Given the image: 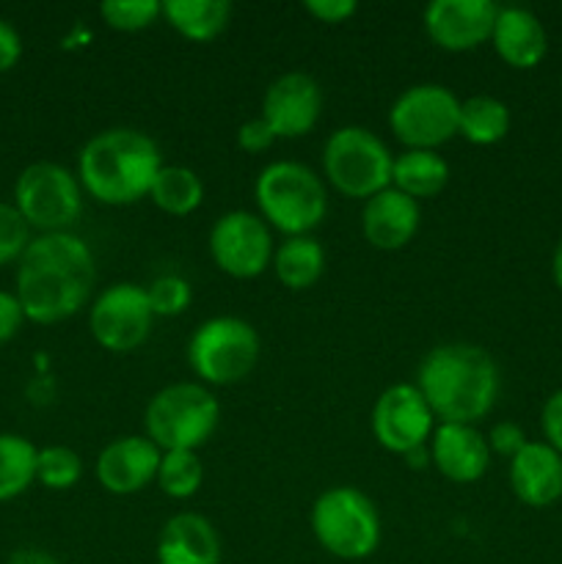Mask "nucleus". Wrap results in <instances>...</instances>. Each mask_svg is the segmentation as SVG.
Instances as JSON below:
<instances>
[{"label": "nucleus", "mask_w": 562, "mask_h": 564, "mask_svg": "<svg viewBox=\"0 0 562 564\" xmlns=\"http://www.w3.org/2000/svg\"><path fill=\"white\" fill-rule=\"evenodd\" d=\"M209 259L224 275L237 281L259 279L273 262V231L251 209H229L213 224L207 237Z\"/></svg>", "instance_id": "f8f14e48"}, {"label": "nucleus", "mask_w": 562, "mask_h": 564, "mask_svg": "<svg viewBox=\"0 0 562 564\" xmlns=\"http://www.w3.org/2000/svg\"><path fill=\"white\" fill-rule=\"evenodd\" d=\"M323 88L306 72H284L275 77L262 97V116L281 141L303 138L317 127L323 116Z\"/></svg>", "instance_id": "4468645a"}, {"label": "nucleus", "mask_w": 562, "mask_h": 564, "mask_svg": "<svg viewBox=\"0 0 562 564\" xmlns=\"http://www.w3.org/2000/svg\"><path fill=\"white\" fill-rule=\"evenodd\" d=\"M99 17L114 31L138 33L163 20V3L160 0H105L99 6Z\"/></svg>", "instance_id": "c756f323"}, {"label": "nucleus", "mask_w": 562, "mask_h": 564, "mask_svg": "<svg viewBox=\"0 0 562 564\" xmlns=\"http://www.w3.org/2000/svg\"><path fill=\"white\" fill-rule=\"evenodd\" d=\"M220 534L209 518L198 512H176L158 534V564H220Z\"/></svg>", "instance_id": "412c9836"}, {"label": "nucleus", "mask_w": 562, "mask_h": 564, "mask_svg": "<svg viewBox=\"0 0 562 564\" xmlns=\"http://www.w3.org/2000/svg\"><path fill=\"white\" fill-rule=\"evenodd\" d=\"M6 564H61L50 551L42 549H17Z\"/></svg>", "instance_id": "58836bf2"}, {"label": "nucleus", "mask_w": 562, "mask_h": 564, "mask_svg": "<svg viewBox=\"0 0 562 564\" xmlns=\"http://www.w3.org/2000/svg\"><path fill=\"white\" fill-rule=\"evenodd\" d=\"M220 402L198 380H176L154 391L143 411V435L160 452H198L215 435Z\"/></svg>", "instance_id": "39448f33"}, {"label": "nucleus", "mask_w": 562, "mask_h": 564, "mask_svg": "<svg viewBox=\"0 0 562 564\" xmlns=\"http://www.w3.org/2000/svg\"><path fill=\"white\" fill-rule=\"evenodd\" d=\"M22 58V36L9 20L0 17V75L14 69Z\"/></svg>", "instance_id": "4c0bfd02"}, {"label": "nucleus", "mask_w": 562, "mask_h": 564, "mask_svg": "<svg viewBox=\"0 0 562 564\" xmlns=\"http://www.w3.org/2000/svg\"><path fill=\"white\" fill-rule=\"evenodd\" d=\"M154 308L149 292L136 281H116L94 297L88 308V330L102 350L132 352L149 339L154 328Z\"/></svg>", "instance_id": "9b49d317"}, {"label": "nucleus", "mask_w": 562, "mask_h": 564, "mask_svg": "<svg viewBox=\"0 0 562 564\" xmlns=\"http://www.w3.org/2000/svg\"><path fill=\"white\" fill-rule=\"evenodd\" d=\"M22 323H25V312H22L17 295L9 290H0V345L14 339Z\"/></svg>", "instance_id": "e433bc0d"}, {"label": "nucleus", "mask_w": 562, "mask_h": 564, "mask_svg": "<svg viewBox=\"0 0 562 564\" xmlns=\"http://www.w3.org/2000/svg\"><path fill=\"white\" fill-rule=\"evenodd\" d=\"M36 455L39 449L25 435L0 433V505L36 482Z\"/></svg>", "instance_id": "bb28decb"}, {"label": "nucleus", "mask_w": 562, "mask_h": 564, "mask_svg": "<svg viewBox=\"0 0 562 564\" xmlns=\"http://www.w3.org/2000/svg\"><path fill=\"white\" fill-rule=\"evenodd\" d=\"M257 215L284 237H306L328 215V185L323 174L298 160H273L253 182Z\"/></svg>", "instance_id": "20e7f679"}, {"label": "nucleus", "mask_w": 562, "mask_h": 564, "mask_svg": "<svg viewBox=\"0 0 562 564\" xmlns=\"http://www.w3.org/2000/svg\"><path fill=\"white\" fill-rule=\"evenodd\" d=\"M163 169V154L149 132L108 127L88 138L77 152V182L83 193L105 207H130L149 198Z\"/></svg>", "instance_id": "7ed1b4c3"}, {"label": "nucleus", "mask_w": 562, "mask_h": 564, "mask_svg": "<svg viewBox=\"0 0 562 564\" xmlns=\"http://www.w3.org/2000/svg\"><path fill=\"white\" fill-rule=\"evenodd\" d=\"M83 196L75 171L50 160L31 163L14 182V207L39 235L69 231L83 215Z\"/></svg>", "instance_id": "1a4fd4ad"}, {"label": "nucleus", "mask_w": 562, "mask_h": 564, "mask_svg": "<svg viewBox=\"0 0 562 564\" xmlns=\"http://www.w3.org/2000/svg\"><path fill=\"white\" fill-rule=\"evenodd\" d=\"M303 11L317 22H325V25H339L356 14L358 3L356 0H306Z\"/></svg>", "instance_id": "f704fd0d"}, {"label": "nucleus", "mask_w": 562, "mask_h": 564, "mask_svg": "<svg viewBox=\"0 0 562 564\" xmlns=\"http://www.w3.org/2000/svg\"><path fill=\"white\" fill-rule=\"evenodd\" d=\"M435 416L417 383H395L378 394L369 416L375 441L391 455L408 457L433 438Z\"/></svg>", "instance_id": "ddd939ff"}, {"label": "nucleus", "mask_w": 562, "mask_h": 564, "mask_svg": "<svg viewBox=\"0 0 562 564\" xmlns=\"http://www.w3.org/2000/svg\"><path fill=\"white\" fill-rule=\"evenodd\" d=\"M270 270L281 286L290 292L312 290L325 273V248L317 237H284L281 246H275Z\"/></svg>", "instance_id": "5701e85b"}, {"label": "nucleus", "mask_w": 562, "mask_h": 564, "mask_svg": "<svg viewBox=\"0 0 562 564\" xmlns=\"http://www.w3.org/2000/svg\"><path fill=\"white\" fill-rule=\"evenodd\" d=\"M163 452L147 435H119L94 460L97 485L110 496H136L154 485Z\"/></svg>", "instance_id": "dca6fc26"}, {"label": "nucleus", "mask_w": 562, "mask_h": 564, "mask_svg": "<svg viewBox=\"0 0 562 564\" xmlns=\"http://www.w3.org/2000/svg\"><path fill=\"white\" fill-rule=\"evenodd\" d=\"M31 240V226L25 224L14 202H0V268L20 262Z\"/></svg>", "instance_id": "2f4dec72"}, {"label": "nucleus", "mask_w": 562, "mask_h": 564, "mask_svg": "<svg viewBox=\"0 0 562 564\" xmlns=\"http://www.w3.org/2000/svg\"><path fill=\"white\" fill-rule=\"evenodd\" d=\"M540 430H543V441L562 455V389L545 397L543 411H540Z\"/></svg>", "instance_id": "c9c22d12"}, {"label": "nucleus", "mask_w": 562, "mask_h": 564, "mask_svg": "<svg viewBox=\"0 0 562 564\" xmlns=\"http://www.w3.org/2000/svg\"><path fill=\"white\" fill-rule=\"evenodd\" d=\"M309 527L320 549L342 562L369 560L383 538L378 507L353 485L325 488L309 510Z\"/></svg>", "instance_id": "423d86ee"}, {"label": "nucleus", "mask_w": 562, "mask_h": 564, "mask_svg": "<svg viewBox=\"0 0 562 564\" xmlns=\"http://www.w3.org/2000/svg\"><path fill=\"white\" fill-rule=\"evenodd\" d=\"M490 47L510 69H534L549 53V33L534 11L523 6H499Z\"/></svg>", "instance_id": "aec40b11"}, {"label": "nucleus", "mask_w": 562, "mask_h": 564, "mask_svg": "<svg viewBox=\"0 0 562 564\" xmlns=\"http://www.w3.org/2000/svg\"><path fill=\"white\" fill-rule=\"evenodd\" d=\"M430 466L452 485H474L488 474L490 446L477 424H435Z\"/></svg>", "instance_id": "f3484780"}, {"label": "nucleus", "mask_w": 562, "mask_h": 564, "mask_svg": "<svg viewBox=\"0 0 562 564\" xmlns=\"http://www.w3.org/2000/svg\"><path fill=\"white\" fill-rule=\"evenodd\" d=\"M510 490L523 507L545 510L562 499V455L545 441H529L507 468Z\"/></svg>", "instance_id": "6ab92c4d"}, {"label": "nucleus", "mask_w": 562, "mask_h": 564, "mask_svg": "<svg viewBox=\"0 0 562 564\" xmlns=\"http://www.w3.org/2000/svg\"><path fill=\"white\" fill-rule=\"evenodd\" d=\"M149 202L160 209V213L171 215V218H187L196 213L204 202V182L187 165H165L158 171L149 191Z\"/></svg>", "instance_id": "a878e982"}, {"label": "nucleus", "mask_w": 562, "mask_h": 564, "mask_svg": "<svg viewBox=\"0 0 562 564\" xmlns=\"http://www.w3.org/2000/svg\"><path fill=\"white\" fill-rule=\"evenodd\" d=\"M275 141H279V138H275V132L270 130L268 121H264L262 116L246 119L240 127H237V147H240L246 154L268 152Z\"/></svg>", "instance_id": "72a5a7b5"}, {"label": "nucleus", "mask_w": 562, "mask_h": 564, "mask_svg": "<svg viewBox=\"0 0 562 564\" xmlns=\"http://www.w3.org/2000/svg\"><path fill=\"white\" fill-rule=\"evenodd\" d=\"M391 163L395 154L383 138L361 124H347L331 132L320 154L325 185L356 202H367L391 187Z\"/></svg>", "instance_id": "0eeeda50"}, {"label": "nucleus", "mask_w": 562, "mask_h": 564, "mask_svg": "<svg viewBox=\"0 0 562 564\" xmlns=\"http://www.w3.org/2000/svg\"><path fill=\"white\" fill-rule=\"evenodd\" d=\"M262 356L259 330L235 314L209 317L187 339V367L207 389L235 386L257 369Z\"/></svg>", "instance_id": "6e6552de"}, {"label": "nucleus", "mask_w": 562, "mask_h": 564, "mask_svg": "<svg viewBox=\"0 0 562 564\" xmlns=\"http://www.w3.org/2000/svg\"><path fill=\"white\" fill-rule=\"evenodd\" d=\"M422 226V207L406 193L386 187L361 207V235L375 251H402Z\"/></svg>", "instance_id": "a211bd4d"}, {"label": "nucleus", "mask_w": 562, "mask_h": 564, "mask_svg": "<svg viewBox=\"0 0 562 564\" xmlns=\"http://www.w3.org/2000/svg\"><path fill=\"white\" fill-rule=\"evenodd\" d=\"M499 6L490 0H433L424 6L422 25L430 42L446 53H472L490 44Z\"/></svg>", "instance_id": "2eb2a0df"}, {"label": "nucleus", "mask_w": 562, "mask_h": 564, "mask_svg": "<svg viewBox=\"0 0 562 564\" xmlns=\"http://www.w3.org/2000/svg\"><path fill=\"white\" fill-rule=\"evenodd\" d=\"M149 301H152L154 317H180L191 308L193 303V286L185 275L165 273L158 275L152 284L147 286Z\"/></svg>", "instance_id": "7c9ffc66"}, {"label": "nucleus", "mask_w": 562, "mask_h": 564, "mask_svg": "<svg viewBox=\"0 0 562 564\" xmlns=\"http://www.w3.org/2000/svg\"><path fill=\"white\" fill-rule=\"evenodd\" d=\"M163 20L193 44H207L229 28L231 3L226 0H165Z\"/></svg>", "instance_id": "b1692460"}, {"label": "nucleus", "mask_w": 562, "mask_h": 564, "mask_svg": "<svg viewBox=\"0 0 562 564\" xmlns=\"http://www.w3.org/2000/svg\"><path fill=\"white\" fill-rule=\"evenodd\" d=\"M413 383L439 424H479L496 408L501 380L485 347L446 341L422 358Z\"/></svg>", "instance_id": "f03ea898"}, {"label": "nucleus", "mask_w": 562, "mask_h": 564, "mask_svg": "<svg viewBox=\"0 0 562 564\" xmlns=\"http://www.w3.org/2000/svg\"><path fill=\"white\" fill-rule=\"evenodd\" d=\"M551 279H554V286L562 292V237L554 246V253H551Z\"/></svg>", "instance_id": "ea45409f"}, {"label": "nucleus", "mask_w": 562, "mask_h": 564, "mask_svg": "<svg viewBox=\"0 0 562 564\" xmlns=\"http://www.w3.org/2000/svg\"><path fill=\"white\" fill-rule=\"evenodd\" d=\"M83 479V457L72 446L50 444L36 455V482L47 490H72Z\"/></svg>", "instance_id": "c85d7f7f"}, {"label": "nucleus", "mask_w": 562, "mask_h": 564, "mask_svg": "<svg viewBox=\"0 0 562 564\" xmlns=\"http://www.w3.org/2000/svg\"><path fill=\"white\" fill-rule=\"evenodd\" d=\"M510 108L499 97L490 94H474L461 99V121H457V135L472 147H494L505 141L510 132Z\"/></svg>", "instance_id": "393cba45"}, {"label": "nucleus", "mask_w": 562, "mask_h": 564, "mask_svg": "<svg viewBox=\"0 0 562 564\" xmlns=\"http://www.w3.org/2000/svg\"><path fill=\"white\" fill-rule=\"evenodd\" d=\"M485 438H488L490 455L507 457V460H512V457H516L518 452L529 444L527 433H523L521 424H516V422H496Z\"/></svg>", "instance_id": "473e14b6"}, {"label": "nucleus", "mask_w": 562, "mask_h": 564, "mask_svg": "<svg viewBox=\"0 0 562 564\" xmlns=\"http://www.w3.org/2000/svg\"><path fill=\"white\" fill-rule=\"evenodd\" d=\"M154 485L160 494L174 501L193 499L204 485V466L198 452H163Z\"/></svg>", "instance_id": "cd10ccee"}, {"label": "nucleus", "mask_w": 562, "mask_h": 564, "mask_svg": "<svg viewBox=\"0 0 562 564\" xmlns=\"http://www.w3.org/2000/svg\"><path fill=\"white\" fill-rule=\"evenodd\" d=\"M386 121H389L391 135L406 149L439 152L457 135L461 99L441 83H417L397 94Z\"/></svg>", "instance_id": "9d476101"}, {"label": "nucleus", "mask_w": 562, "mask_h": 564, "mask_svg": "<svg viewBox=\"0 0 562 564\" xmlns=\"http://www.w3.org/2000/svg\"><path fill=\"white\" fill-rule=\"evenodd\" d=\"M94 284L97 259L75 231L36 235L17 262L14 295L28 323H66L86 306Z\"/></svg>", "instance_id": "f257e3e1"}, {"label": "nucleus", "mask_w": 562, "mask_h": 564, "mask_svg": "<svg viewBox=\"0 0 562 564\" xmlns=\"http://www.w3.org/2000/svg\"><path fill=\"white\" fill-rule=\"evenodd\" d=\"M450 182V163L430 149H402L391 163V187L413 202L435 198Z\"/></svg>", "instance_id": "4be33fe9"}]
</instances>
